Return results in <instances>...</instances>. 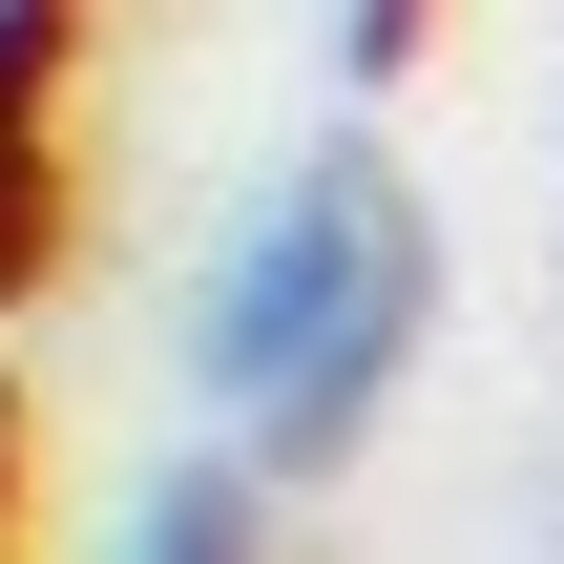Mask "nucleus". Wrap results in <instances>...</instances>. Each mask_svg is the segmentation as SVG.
<instances>
[{
    "instance_id": "nucleus-1",
    "label": "nucleus",
    "mask_w": 564,
    "mask_h": 564,
    "mask_svg": "<svg viewBox=\"0 0 564 564\" xmlns=\"http://www.w3.org/2000/svg\"><path fill=\"white\" fill-rule=\"evenodd\" d=\"M419 335H440V230H419L398 147H293L188 272V419L251 481H335L377 440V398L419 377Z\"/></svg>"
},
{
    "instance_id": "nucleus-2",
    "label": "nucleus",
    "mask_w": 564,
    "mask_h": 564,
    "mask_svg": "<svg viewBox=\"0 0 564 564\" xmlns=\"http://www.w3.org/2000/svg\"><path fill=\"white\" fill-rule=\"evenodd\" d=\"M63 251V0H0V293Z\"/></svg>"
},
{
    "instance_id": "nucleus-3",
    "label": "nucleus",
    "mask_w": 564,
    "mask_h": 564,
    "mask_svg": "<svg viewBox=\"0 0 564 564\" xmlns=\"http://www.w3.org/2000/svg\"><path fill=\"white\" fill-rule=\"evenodd\" d=\"M272 502H293V481H251L230 440H188V460L105 523V564H272Z\"/></svg>"
},
{
    "instance_id": "nucleus-4",
    "label": "nucleus",
    "mask_w": 564,
    "mask_h": 564,
    "mask_svg": "<svg viewBox=\"0 0 564 564\" xmlns=\"http://www.w3.org/2000/svg\"><path fill=\"white\" fill-rule=\"evenodd\" d=\"M0 564H21V481H0Z\"/></svg>"
},
{
    "instance_id": "nucleus-5",
    "label": "nucleus",
    "mask_w": 564,
    "mask_h": 564,
    "mask_svg": "<svg viewBox=\"0 0 564 564\" xmlns=\"http://www.w3.org/2000/svg\"><path fill=\"white\" fill-rule=\"evenodd\" d=\"M0 481H21V419H0Z\"/></svg>"
}]
</instances>
